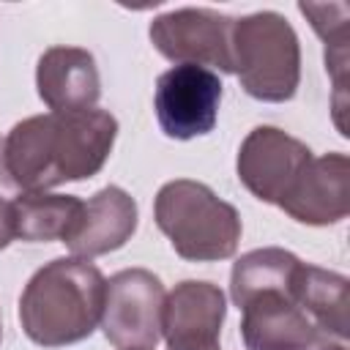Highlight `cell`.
<instances>
[{"label":"cell","mask_w":350,"mask_h":350,"mask_svg":"<svg viewBox=\"0 0 350 350\" xmlns=\"http://www.w3.org/2000/svg\"><path fill=\"white\" fill-rule=\"evenodd\" d=\"M0 339H3V325H0Z\"/></svg>","instance_id":"obj_21"},{"label":"cell","mask_w":350,"mask_h":350,"mask_svg":"<svg viewBox=\"0 0 350 350\" xmlns=\"http://www.w3.org/2000/svg\"><path fill=\"white\" fill-rule=\"evenodd\" d=\"M328 350H350V347H328Z\"/></svg>","instance_id":"obj_19"},{"label":"cell","mask_w":350,"mask_h":350,"mask_svg":"<svg viewBox=\"0 0 350 350\" xmlns=\"http://www.w3.org/2000/svg\"><path fill=\"white\" fill-rule=\"evenodd\" d=\"M14 238H16V232H14V211H11V202L0 197V249H5Z\"/></svg>","instance_id":"obj_18"},{"label":"cell","mask_w":350,"mask_h":350,"mask_svg":"<svg viewBox=\"0 0 350 350\" xmlns=\"http://www.w3.org/2000/svg\"><path fill=\"white\" fill-rule=\"evenodd\" d=\"M137 219H139L137 200L120 186H104L82 205V216L74 232L68 235L66 246L71 257H82V260L118 252L131 241L137 230Z\"/></svg>","instance_id":"obj_13"},{"label":"cell","mask_w":350,"mask_h":350,"mask_svg":"<svg viewBox=\"0 0 350 350\" xmlns=\"http://www.w3.org/2000/svg\"><path fill=\"white\" fill-rule=\"evenodd\" d=\"M104 273L82 257H55L41 265L19 295V323L30 342L66 347L88 339L101 323Z\"/></svg>","instance_id":"obj_2"},{"label":"cell","mask_w":350,"mask_h":350,"mask_svg":"<svg viewBox=\"0 0 350 350\" xmlns=\"http://www.w3.org/2000/svg\"><path fill=\"white\" fill-rule=\"evenodd\" d=\"M301 260L279 246H265V249H252L241 254L232 265L230 273V298L235 306H241L246 298H252L260 290L268 287H284L293 284L298 273Z\"/></svg>","instance_id":"obj_16"},{"label":"cell","mask_w":350,"mask_h":350,"mask_svg":"<svg viewBox=\"0 0 350 350\" xmlns=\"http://www.w3.org/2000/svg\"><path fill=\"white\" fill-rule=\"evenodd\" d=\"M118 120L107 109L30 115L0 142V180L19 191H49L93 178L109 159Z\"/></svg>","instance_id":"obj_1"},{"label":"cell","mask_w":350,"mask_h":350,"mask_svg":"<svg viewBox=\"0 0 350 350\" xmlns=\"http://www.w3.org/2000/svg\"><path fill=\"white\" fill-rule=\"evenodd\" d=\"M224 317L227 304L219 284L186 279L164 298L161 336L170 350H205L219 342Z\"/></svg>","instance_id":"obj_11"},{"label":"cell","mask_w":350,"mask_h":350,"mask_svg":"<svg viewBox=\"0 0 350 350\" xmlns=\"http://www.w3.org/2000/svg\"><path fill=\"white\" fill-rule=\"evenodd\" d=\"M82 205L85 202L74 194L22 191L16 200H11L14 232L27 243H66L82 216Z\"/></svg>","instance_id":"obj_15"},{"label":"cell","mask_w":350,"mask_h":350,"mask_svg":"<svg viewBox=\"0 0 350 350\" xmlns=\"http://www.w3.org/2000/svg\"><path fill=\"white\" fill-rule=\"evenodd\" d=\"M301 312L334 342L347 345L350 336V282L345 273L301 262L293 284Z\"/></svg>","instance_id":"obj_14"},{"label":"cell","mask_w":350,"mask_h":350,"mask_svg":"<svg viewBox=\"0 0 350 350\" xmlns=\"http://www.w3.org/2000/svg\"><path fill=\"white\" fill-rule=\"evenodd\" d=\"M153 219L175 254L189 262L232 257L243 230L235 205L216 197L211 186L189 178L170 180L159 189Z\"/></svg>","instance_id":"obj_3"},{"label":"cell","mask_w":350,"mask_h":350,"mask_svg":"<svg viewBox=\"0 0 350 350\" xmlns=\"http://www.w3.org/2000/svg\"><path fill=\"white\" fill-rule=\"evenodd\" d=\"M309 159L312 150L298 137L276 126H254L238 148L235 170L249 194L279 205Z\"/></svg>","instance_id":"obj_9"},{"label":"cell","mask_w":350,"mask_h":350,"mask_svg":"<svg viewBox=\"0 0 350 350\" xmlns=\"http://www.w3.org/2000/svg\"><path fill=\"white\" fill-rule=\"evenodd\" d=\"M232 74L257 101H290L301 82V44L293 25L276 11H254L235 19Z\"/></svg>","instance_id":"obj_4"},{"label":"cell","mask_w":350,"mask_h":350,"mask_svg":"<svg viewBox=\"0 0 350 350\" xmlns=\"http://www.w3.org/2000/svg\"><path fill=\"white\" fill-rule=\"evenodd\" d=\"M221 79L202 66H172L156 79L153 109L172 139H194L213 131L221 104Z\"/></svg>","instance_id":"obj_8"},{"label":"cell","mask_w":350,"mask_h":350,"mask_svg":"<svg viewBox=\"0 0 350 350\" xmlns=\"http://www.w3.org/2000/svg\"><path fill=\"white\" fill-rule=\"evenodd\" d=\"M164 284L148 268H126L107 279L101 331L118 350H153L161 339Z\"/></svg>","instance_id":"obj_5"},{"label":"cell","mask_w":350,"mask_h":350,"mask_svg":"<svg viewBox=\"0 0 350 350\" xmlns=\"http://www.w3.org/2000/svg\"><path fill=\"white\" fill-rule=\"evenodd\" d=\"M36 88L52 112L93 109L101 96L96 57L82 46H49L36 66Z\"/></svg>","instance_id":"obj_12"},{"label":"cell","mask_w":350,"mask_h":350,"mask_svg":"<svg viewBox=\"0 0 350 350\" xmlns=\"http://www.w3.org/2000/svg\"><path fill=\"white\" fill-rule=\"evenodd\" d=\"M232 16L211 8H175L150 22V44L175 66H213L232 74Z\"/></svg>","instance_id":"obj_6"},{"label":"cell","mask_w":350,"mask_h":350,"mask_svg":"<svg viewBox=\"0 0 350 350\" xmlns=\"http://www.w3.org/2000/svg\"><path fill=\"white\" fill-rule=\"evenodd\" d=\"M279 208L312 227L339 224L350 213V159L345 153L312 156Z\"/></svg>","instance_id":"obj_10"},{"label":"cell","mask_w":350,"mask_h":350,"mask_svg":"<svg viewBox=\"0 0 350 350\" xmlns=\"http://www.w3.org/2000/svg\"><path fill=\"white\" fill-rule=\"evenodd\" d=\"M298 11L309 19L314 33L328 49H347V22L350 11L345 3H298Z\"/></svg>","instance_id":"obj_17"},{"label":"cell","mask_w":350,"mask_h":350,"mask_svg":"<svg viewBox=\"0 0 350 350\" xmlns=\"http://www.w3.org/2000/svg\"><path fill=\"white\" fill-rule=\"evenodd\" d=\"M205 350H219V345H213V347H205Z\"/></svg>","instance_id":"obj_20"},{"label":"cell","mask_w":350,"mask_h":350,"mask_svg":"<svg viewBox=\"0 0 350 350\" xmlns=\"http://www.w3.org/2000/svg\"><path fill=\"white\" fill-rule=\"evenodd\" d=\"M301 268V265H298ZM295 284V279H293ZM293 284L268 287L246 298L241 309V339L246 350H328L347 347L328 339L295 304Z\"/></svg>","instance_id":"obj_7"}]
</instances>
